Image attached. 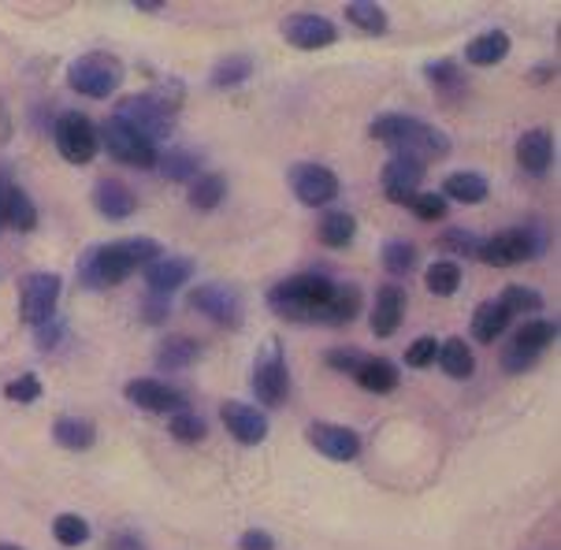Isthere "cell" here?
I'll return each mask as SVG.
<instances>
[{
  "mask_svg": "<svg viewBox=\"0 0 561 550\" xmlns=\"http://www.w3.org/2000/svg\"><path fill=\"white\" fill-rule=\"evenodd\" d=\"M160 242L153 239H123V242H108V245H93L85 250V257L79 261V279L82 287L90 290H104L116 287L127 275H135L138 268L153 264L160 257Z\"/></svg>",
  "mask_w": 561,
  "mask_h": 550,
  "instance_id": "6da1fadb",
  "label": "cell"
},
{
  "mask_svg": "<svg viewBox=\"0 0 561 550\" xmlns=\"http://www.w3.org/2000/svg\"><path fill=\"white\" fill-rule=\"evenodd\" d=\"M368 135L376 141H387V146L394 149V153H405V157H416V160H439L450 153V138L443 135L439 127H432V123L416 119V116H379L373 127H368Z\"/></svg>",
  "mask_w": 561,
  "mask_h": 550,
  "instance_id": "7a4b0ae2",
  "label": "cell"
},
{
  "mask_svg": "<svg viewBox=\"0 0 561 550\" xmlns=\"http://www.w3.org/2000/svg\"><path fill=\"white\" fill-rule=\"evenodd\" d=\"M335 283L328 275H290V279L275 283L268 290V306L272 312H279L283 320H309V324H320L323 306H328Z\"/></svg>",
  "mask_w": 561,
  "mask_h": 550,
  "instance_id": "3957f363",
  "label": "cell"
},
{
  "mask_svg": "<svg viewBox=\"0 0 561 550\" xmlns=\"http://www.w3.org/2000/svg\"><path fill=\"white\" fill-rule=\"evenodd\" d=\"M112 119H119L127 130H135L141 141H149V146H160L164 138H171V127H175V116H171L168 108H160V104L149 98V93H138V98H127L119 101V108L112 112Z\"/></svg>",
  "mask_w": 561,
  "mask_h": 550,
  "instance_id": "277c9868",
  "label": "cell"
},
{
  "mask_svg": "<svg viewBox=\"0 0 561 550\" xmlns=\"http://www.w3.org/2000/svg\"><path fill=\"white\" fill-rule=\"evenodd\" d=\"M71 90H79L82 98H112L123 82V64L108 53H85L71 64L68 71Z\"/></svg>",
  "mask_w": 561,
  "mask_h": 550,
  "instance_id": "5b68a950",
  "label": "cell"
},
{
  "mask_svg": "<svg viewBox=\"0 0 561 550\" xmlns=\"http://www.w3.org/2000/svg\"><path fill=\"white\" fill-rule=\"evenodd\" d=\"M53 138L68 164H90L101 149V130L93 127L90 116H82V112H64L53 127Z\"/></svg>",
  "mask_w": 561,
  "mask_h": 550,
  "instance_id": "8992f818",
  "label": "cell"
},
{
  "mask_svg": "<svg viewBox=\"0 0 561 550\" xmlns=\"http://www.w3.org/2000/svg\"><path fill=\"white\" fill-rule=\"evenodd\" d=\"M253 391H256V402H264V405H283V402H287L290 376H287V357H283L279 339H268L261 354H256Z\"/></svg>",
  "mask_w": 561,
  "mask_h": 550,
  "instance_id": "52a82bcc",
  "label": "cell"
},
{
  "mask_svg": "<svg viewBox=\"0 0 561 550\" xmlns=\"http://www.w3.org/2000/svg\"><path fill=\"white\" fill-rule=\"evenodd\" d=\"M56 301H60V275L53 272H34L23 279L19 290V312L31 328L45 324L49 317H56Z\"/></svg>",
  "mask_w": 561,
  "mask_h": 550,
  "instance_id": "ba28073f",
  "label": "cell"
},
{
  "mask_svg": "<svg viewBox=\"0 0 561 550\" xmlns=\"http://www.w3.org/2000/svg\"><path fill=\"white\" fill-rule=\"evenodd\" d=\"M290 190L298 194L301 205L317 208V205H331L339 197V175L323 164H312V160H301V164L290 168Z\"/></svg>",
  "mask_w": 561,
  "mask_h": 550,
  "instance_id": "9c48e42d",
  "label": "cell"
},
{
  "mask_svg": "<svg viewBox=\"0 0 561 550\" xmlns=\"http://www.w3.org/2000/svg\"><path fill=\"white\" fill-rule=\"evenodd\" d=\"M190 306L205 312L213 324L239 328L242 324V298L239 290H231L227 283H202L197 290H190Z\"/></svg>",
  "mask_w": 561,
  "mask_h": 550,
  "instance_id": "30bf717a",
  "label": "cell"
},
{
  "mask_svg": "<svg viewBox=\"0 0 561 550\" xmlns=\"http://www.w3.org/2000/svg\"><path fill=\"white\" fill-rule=\"evenodd\" d=\"M283 37L294 45V49H328V45L339 42V26L331 19H323L317 12H294L283 19Z\"/></svg>",
  "mask_w": 561,
  "mask_h": 550,
  "instance_id": "8fae6325",
  "label": "cell"
},
{
  "mask_svg": "<svg viewBox=\"0 0 561 550\" xmlns=\"http://www.w3.org/2000/svg\"><path fill=\"white\" fill-rule=\"evenodd\" d=\"M424 160H416V157H405V153H394L391 160L383 164V172H379V186H383V194H387V202H394V205H405L409 197L421 190L424 183Z\"/></svg>",
  "mask_w": 561,
  "mask_h": 550,
  "instance_id": "7c38bea8",
  "label": "cell"
},
{
  "mask_svg": "<svg viewBox=\"0 0 561 550\" xmlns=\"http://www.w3.org/2000/svg\"><path fill=\"white\" fill-rule=\"evenodd\" d=\"M101 141H104V149H108V157H116L119 164H130V168H153L160 157L149 141H141L135 130H127L119 119L104 123Z\"/></svg>",
  "mask_w": 561,
  "mask_h": 550,
  "instance_id": "4fadbf2b",
  "label": "cell"
},
{
  "mask_svg": "<svg viewBox=\"0 0 561 550\" xmlns=\"http://www.w3.org/2000/svg\"><path fill=\"white\" fill-rule=\"evenodd\" d=\"M123 394H127V402H135L138 410L146 413H179L186 410L183 394L175 391V387H168L164 379H130L127 387H123Z\"/></svg>",
  "mask_w": 561,
  "mask_h": 550,
  "instance_id": "5bb4252c",
  "label": "cell"
},
{
  "mask_svg": "<svg viewBox=\"0 0 561 550\" xmlns=\"http://www.w3.org/2000/svg\"><path fill=\"white\" fill-rule=\"evenodd\" d=\"M306 439H309L312 447H317L320 454H323V458H331V461H354L357 454H360V439H357V432L342 428V424L317 421V424H309Z\"/></svg>",
  "mask_w": 561,
  "mask_h": 550,
  "instance_id": "9a60e30c",
  "label": "cell"
},
{
  "mask_svg": "<svg viewBox=\"0 0 561 550\" xmlns=\"http://www.w3.org/2000/svg\"><path fill=\"white\" fill-rule=\"evenodd\" d=\"M224 428L242 443V447H256V443L268 439V416H264L256 405L245 402H227L224 405Z\"/></svg>",
  "mask_w": 561,
  "mask_h": 550,
  "instance_id": "2e32d148",
  "label": "cell"
},
{
  "mask_svg": "<svg viewBox=\"0 0 561 550\" xmlns=\"http://www.w3.org/2000/svg\"><path fill=\"white\" fill-rule=\"evenodd\" d=\"M194 275V261L190 257H175V253H160L153 264H146V287L149 294H168L179 290L183 283H190Z\"/></svg>",
  "mask_w": 561,
  "mask_h": 550,
  "instance_id": "e0dca14e",
  "label": "cell"
},
{
  "mask_svg": "<svg viewBox=\"0 0 561 550\" xmlns=\"http://www.w3.org/2000/svg\"><path fill=\"white\" fill-rule=\"evenodd\" d=\"M531 257V245L525 239V231L520 227H513V231H502L494 234L480 245V261L491 264V268H510V264H520Z\"/></svg>",
  "mask_w": 561,
  "mask_h": 550,
  "instance_id": "ac0fdd59",
  "label": "cell"
},
{
  "mask_svg": "<svg viewBox=\"0 0 561 550\" xmlns=\"http://www.w3.org/2000/svg\"><path fill=\"white\" fill-rule=\"evenodd\" d=\"M93 205H98V213L104 220H130L138 208V197H135V190L127 183H119V179H101V183L93 186Z\"/></svg>",
  "mask_w": 561,
  "mask_h": 550,
  "instance_id": "d6986e66",
  "label": "cell"
},
{
  "mask_svg": "<svg viewBox=\"0 0 561 550\" xmlns=\"http://www.w3.org/2000/svg\"><path fill=\"white\" fill-rule=\"evenodd\" d=\"M402 317H405V290L398 283H383L373 306V331L379 339H391L402 328Z\"/></svg>",
  "mask_w": 561,
  "mask_h": 550,
  "instance_id": "ffe728a7",
  "label": "cell"
},
{
  "mask_svg": "<svg viewBox=\"0 0 561 550\" xmlns=\"http://www.w3.org/2000/svg\"><path fill=\"white\" fill-rule=\"evenodd\" d=\"M0 224L15 227V231H34L37 227V208L31 194L19 190L15 183H4V190H0Z\"/></svg>",
  "mask_w": 561,
  "mask_h": 550,
  "instance_id": "44dd1931",
  "label": "cell"
},
{
  "mask_svg": "<svg viewBox=\"0 0 561 550\" xmlns=\"http://www.w3.org/2000/svg\"><path fill=\"white\" fill-rule=\"evenodd\" d=\"M550 157H554V138H550V130L536 127L528 130V135H520L517 141V164L525 168L531 175H543L550 168Z\"/></svg>",
  "mask_w": 561,
  "mask_h": 550,
  "instance_id": "7402d4cb",
  "label": "cell"
},
{
  "mask_svg": "<svg viewBox=\"0 0 561 550\" xmlns=\"http://www.w3.org/2000/svg\"><path fill=\"white\" fill-rule=\"evenodd\" d=\"M510 56V34L506 31H488L480 37H472L469 45H465V60L472 64V68H494V64H502Z\"/></svg>",
  "mask_w": 561,
  "mask_h": 550,
  "instance_id": "603a6c76",
  "label": "cell"
},
{
  "mask_svg": "<svg viewBox=\"0 0 561 550\" xmlns=\"http://www.w3.org/2000/svg\"><path fill=\"white\" fill-rule=\"evenodd\" d=\"M354 379L373 394H391L394 387L402 383V373H398V365L387 362V357H365V365L357 368Z\"/></svg>",
  "mask_w": 561,
  "mask_h": 550,
  "instance_id": "cb8c5ba5",
  "label": "cell"
},
{
  "mask_svg": "<svg viewBox=\"0 0 561 550\" xmlns=\"http://www.w3.org/2000/svg\"><path fill=\"white\" fill-rule=\"evenodd\" d=\"M439 194L446 202H461V205H480L488 197V179L477 175V172H454L443 179V190Z\"/></svg>",
  "mask_w": 561,
  "mask_h": 550,
  "instance_id": "d4e9b609",
  "label": "cell"
},
{
  "mask_svg": "<svg viewBox=\"0 0 561 550\" xmlns=\"http://www.w3.org/2000/svg\"><path fill=\"white\" fill-rule=\"evenodd\" d=\"M53 439L60 443L64 450H90L93 443H98V428H93V421H85V416H60V421L53 424Z\"/></svg>",
  "mask_w": 561,
  "mask_h": 550,
  "instance_id": "484cf974",
  "label": "cell"
},
{
  "mask_svg": "<svg viewBox=\"0 0 561 550\" xmlns=\"http://www.w3.org/2000/svg\"><path fill=\"white\" fill-rule=\"evenodd\" d=\"M357 312H360V290L354 287V283H335L328 306H323L320 324H350Z\"/></svg>",
  "mask_w": 561,
  "mask_h": 550,
  "instance_id": "4316f807",
  "label": "cell"
},
{
  "mask_svg": "<svg viewBox=\"0 0 561 550\" xmlns=\"http://www.w3.org/2000/svg\"><path fill=\"white\" fill-rule=\"evenodd\" d=\"M424 75H427V82H432V90L439 93L443 101H461L465 98V75H461V68L454 60H439V64H427L424 68Z\"/></svg>",
  "mask_w": 561,
  "mask_h": 550,
  "instance_id": "83f0119b",
  "label": "cell"
},
{
  "mask_svg": "<svg viewBox=\"0 0 561 550\" xmlns=\"http://www.w3.org/2000/svg\"><path fill=\"white\" fill-rule=\"evenodd\" d=\"M435 357H439V368L450 379H469L472 373H477V357H472V350L465 339H446Z\"/></svg>",
  "mask_w": 561,
  "mask_h": 550,
  "instance_id": "f1b7e54d",
  "label": "cell"
},
{
  "mask_svg": "<svg viewBox=\"0 0 561 550\" xmlns=\"http://www.w3.org/2000/svg\"><path fill=\"white\" fill-rule=\"evenodd\" d=\"M357 234V220L350 213H323V220L317 224V239L328 250H346Z\"/></svg>",
  "mask_w": 561,
  "mask_h": 550,
  "instance_id": "f546056e",
  "label": "cell"
},
{
  "mask_svg": "<svg viewBox=\"0 0 561 550\" xmlns=\"http://www.w3.org/2000/svg\"><path fill=\"white\" fill-rule=\"evenodd\" d=\"M194 362H197V343H194V339H186V335H171L157 350V368H160V373H179V368H186Z\"/></svg>",
  "mask_w": 561,
  "mask_h": 550,
  "instance_id": "4dcf8cb0",
  "label": "cell"
},
{
  "mask_svg": "<svg viewBox=\"0 0 561 550\" xmlns=\"http://www.w3.org/2000/svg\"><path fill=\"white\" fill-rule=\"evenodd\" d=\"M506 328H510V312L502 309L499 301H483V306L472 312V339H477V343H494Z\"/></svg>",
  "mask_w": 561,
  "mask_h": 550,
  "instance_id": "1f68e13d",
  "label": "cell"
},
{
  "mask_svg": "<svg viewBox=\"0 0 561 550\" xmlns=\"http://www.w3.org/2000/svg\"><path fill=\"white\" fill-rule=\"evenodd\" d=\"M224 194H227V179L216 172H205L190 183L186 202H190V208H197V213H213V208L224 202Z\"/></svg>",
  "mask_w": 561,
  "mask_h": 550,
  "instance_id": "d6a6232c",
  "label": "cell"
},
{
  "mask_svg": "<svg viewBox=\"0 0 561 550\" xmlns=\"http://www.w3.org/2000/svg\"><path fill=\"white\" fill-rule=\"evenodd\" d=\"M157 164L171 183H194L202 175V160H197V153H190V149H168V153L157 157Z\"/></svg>",
  "mask_w": 561,
  "mask_h": 550,
  "instance_id": "836d02e7",
  "label": "cell"
},
{
  "mask_svg": "<svg viewBox=\"0 0 561 550\" xmlns=\"http://www.w3.org/2000/svg\"><path fill=\"white\" fill-rule=\"evenodd\" d=\"M250 75H253V60L245 53H234L213 68V87L216 90H234V87H242Z\"/></svg>",
  "mask_w": 561,
  "mask_h": 550,
  "instance_id": "e575fe53",
  "label": "cell"
},
{
  "mask_svg": "<svg viewBox=\"0 0 561 550\" xmlns=\"http://www.w3.org/2000/svg\"><path fill=\"white\" fill-rule=\"evenodd\" d=\"M554 339H558L554 320H525L517 335H513V346H525V350H531V354H543Z\"/></svg>",
  "mask_w": 561,
  "mask_h": 550,
  "instance_id": "d590c367",
  "label": "cell"
},
{
  "mask_svg": "<svg viewBox=\"0 0 561 550\" xmlns=\"http://www.w3.org/2000/svg\"><path fill=\"white\" fill-rule=\"evenodd\" d=\"M424 283H427V290L439 294V298H450V294H458V287H461L458 261H435L432 268H427Z\"/></svg>",
  "mask_w": 561,
  "mask_h": 550,
  "instance_id": "8d00e7d4",
  "label": "cell"
},
{
  "mask_svg": "<svg viewBox=\"0 0 561 550\" xmlns=\"http://www.w3.org/2000/svg\"><path fill=\"white\" fill-rule=\"evenodd\" d=\"M346 19L365 34H383L387 31V12L379 4H368V0H350Z\"/></svg>",
  "mask_w": 561,
  "mask_h": 550,
  "instance_id": "74e56055",
  "label": "cell"
},
{
  "mask_svg": "<svg viewBox=\"0 0 561 550\" xmlns=\"http://www.w3.org/2000/svg\"><path fill=\"white\" fill-rule=\"evenodd\" d=\"M416 264V245L405 242V239H391L383 245V268L394 275V279H402V275L413 272Z\"/></svg>",
  "mask_w": 561,
  "mask_h": 550,
  "instance_id": "f35d334b",
  "label": "cell"
},
{
  "mask_svg": "<svg viewBox=\"0 0 561 550\" xmlns=\"http://www.w3.org/2000/svg\"><path fill=\"white\" fill-rule=\"evenodd\" d=\"M53 536L60 547H82L90 539V520L79 514H60L53 520Z\"/></svg>",
  "mask_w": 561,
  "mask_h": 550,
  "instance_id": "ab89813d",
  "label": "cell"
},
{
  "mask_svg": "<svg viewBox=\"0 0 561 550\" xmlns=\"http://www.w3.org/2000/svg\"><path fill=\"white\" fill-rule=\"evenodd\" d=\"M480 239L465 227H450V231L439 234V250L450 253V257H480Z\"/></svg>",
  "mask_w": 561,
  "mask_h": 550,
  "instance_id": "60d3db41",
  "label": "cell"
},
{
  "mask_svg": "<svg viewBox=\"0 0 561 550\" xmlns=\"http://www.w3.org/2000/svg\"><path fill=\"white\" fill-rule=\"evenodd\" d=\"M405 208L421 220L435 224V220H446V197L443 194H427V190H416L413 197L405 202Z\"/></svg>",
  "mask_w": 561,
  "mask_h": 550,
  "instance_id": "b9f144b4",
  "label": "cell"
},
{
  "mask_svg": "<svg viewBox=\"0 0 561 550\" xmlns=\"http://www.w3.org/2000/svg\"><path fill=\"white\" fill-rule=\"evenodd\" d=\"M168 432L175 435L179 443H202L205 439V421L197 413H190V410H179V413H171Z\"/></svg>",
  "mask_w": 561,
  "mask_h": 550,
  "instance_id": "7bdbcfd3",
  "label": "cell"
},
{
  "mask_svg": "<svg viewBox=\"0 0 561 550\" xmlns=\"http://www.w3.org/2000/svg\"><path fill=\"white\" fill-rule=\"evenodd\" d=\"M499 306L510 312H539L543 309V298H539L536 290H528V287H517V283H513V287H506L502 290V298H499Z\"/></svg>",
  "mask_w": 561,
  "mask_h": 550,
  "instance_id": "ee69618b",
  "label": "cell"
},
{
  "mask_svg": "<svg viewBox=\"0 0 561 550\" xmlns=\"http://www.w3.org/2000/svg\"><path fill=\"white\" fill-rule=\"evenodd\" d=\"M4 398L8 402H19V405H31L42 398V383H37V376L23 373L19 379H12V383H4Z\"/></svg>",
  "mask_w": 561,
  "mask_h": 550,
  "instance_id": "f6af8a7d",
  "label": "cell"
},
{
  "mask_svg": "<svg viewBox=\"0 0 561 550\" xmlns=\"http://www.w3.org/2000/svg\"><path fill=\"white\" fill-rule=\"evenodd\" d=\"M435 354H439V343H435L432 335H424V339H416V343L405 350V365L409 368H427L435 362Z\"/></svg>",
  "mask_w": 561,
  "mask_h": 550,
  "instance_id": "bcb514c9",
  "label": "cell"
},
{
  "mask_svg": "<svg viewBox=\"0 0 561 550\" xmlns=\"http://www.w3.org/2000/svg\"><path fill=\"white\" fill-rule=\"evenodd\" d=\"M539 362V354H531V350H525V346H506V350H502V368H506V373H513V376H517V373H528V368L531 365H536Z\"/></svg>",
  "mask_w": 561,
  "mask_h": 550,
  "instance_id": "7dc6e473",
  "label": "cell"
},
{
  "mask_svg": "<svg viewBox=\"0 0 561 550\" xmlns=\"http://www.w3.org/2000/svg\"><path fill=\"white\" fill-rule=\"evenodd\" d=\"M335 373H346V376H357V368L365 365V354L360 350H328V357H323Z\"/></svg>",
  "mask_w": 561,
  "mask_h": 550,
  "instance_id": "c3c4849f",
  "label": "cell"
},
{
  "mask_svg": "<svg viewBox=\"0 0 561 550\" xmlns=\"http://www.w3.org/2000/svg\"><path fill=\"white\" fill-rule=\"evenodd\" d=\"M34 331H37V346H42V350H56V346H60V339H64V320H60V312L45 320V324H37Z\"/></svg>",
  "mask_w": 561,
  "mask_h": 550,
  "instance_id": "681fc988",
  "label": "cell"
},
{
  "mask_svg": "<svg viewBox=\"0 0 561 550\" xmlns=\"http://www.w3.org/2000/svg\"><path fill=\"white\" fill-rule=\"evenodd\" d=\"M168 312H171V306H168V298H164V294H149V298L141 301V317H146L149 324H164V320H168Z\"/></svg>",
  "mask_w": 561,
  "mask_h": 550,
  "instance_id": "f907efd6",
  "label": "cell"
},
{
  "mask_svg": "<svg viewBox=\"0 0 561 550\" xmlns=\"http://www.w3.org/2000/svg\"><path fill=\"white\" fill-rule=\"evenodd\" d=\"M108 550H146V539L130 528H119V532L108 536Z\"/></svg>",
  "mask_w": 561,
  "mask_h": 550,
  "instance_id": "816d5d0a",
  "label": "cell"
},
{
  "mask_svg": "<svg viewBox=\"0 0 561 550\" xmlns=\"http://www.w3.org/2000/svg\"><path fill=\"white\" fill-rule=\"evenodd\" d=\"M239 550H275V539L264 528H250V532H242Z\"/></svg>",
  "mask_w": 561,
  "mask_h": 550,
  "instance_id": "f5cc1de1",
  "label": "cell"
},
{
  "mask_svg": "<svg viewBox=\"0 0 561 550\" xmlns=\"http://www.w3.org/2000/svg\"><path fill=\"white\" fill-rule=\"evenodd\" d=\"M135 8H138V12H164V4H160V0H135Z\"/></svg>",
  "mask_w": 561,
  "mask_h": 550,
  "instance_id": "db71d44e",
  "label": "cell"
},
{
  "mask_svg": "<svg viewBox=\"0 0 561 550\" xmlns=\"http://www.w3.org/2000/svg\"><path fill=\"white\" fill-rule=\"evenodd\" d=\"M0 550H23V547H15V543H0Z\"/></svg>",
  "mask_w": 561,
  "mask_h": 550,
  "instance_id": "11a10c76",
  "label": "cell"
},
{
  "mask_svg": "<svg viewBox=\"0 0 561 550\" xmlns=\"http://www.w3.org/2000/svg\"><path fill=\"white\" fill-rule=\"evenodd\" d=\"M4 183H8V179H4V175H0V190H4ZM0 227H4V224H0Z\"/></svg>",
  "mask_w": 561,
  "mask_h": 550,
  "instance_id": "9f6ffc18",
  "label": "cell"
}]
</instances>
